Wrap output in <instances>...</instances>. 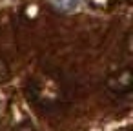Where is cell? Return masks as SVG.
<instances>
[{"instance_id":"6da1fadb","label":"cell","mask_w":133,"mask_h":131,"mask_svg":"<svg viewBox=\"0 0 133 131\" xmlns=\"http://www.w3.org/2000/svg\"><path fill=\"white\" fill-rule=\"evenodd\" d=\"M115 91H126L129 87V75L128 73H122V77H118L115 80V84H111Z\"/></svg>"}]
</instances>
